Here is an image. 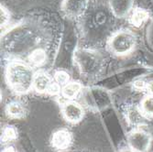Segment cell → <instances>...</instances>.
<instances>
[{
  "label": "cell",
  "instance_id": "6da1fadb",
  "mask_svg": "<svg viewBox=\"0 0 153 152\" xmlns=\"http://www.w3.org/2000/svg\"><path fill=\"white\" fill-rule=\"evenodd\" d=\"M9 87L17 93H26L33 87L34 73L31 68L22 62H12L6 73Z\"/></svg>",
  "mask_w": 153,
  "mask_h": 152
},
{
  "label": "cell",
  "instance_id": "7a4b0ae2",
  "mask_svg": "<svg viewBox=\"0 0 153 152\" xmlns=\"http://www.w3.org/2000/svg\"><path fill=\"white\" fill-rule=\"evenodd\" d=\"M136 45V37L128 30H121L114 34L108 42V48L116 55H126L130 52Z\"/></svg>",
  "mask_w": 153,
  "mask_h": 152
},
{
  "label": "cell",
  "instance_id": "3957f363",
  "mask_svg": "<svg viewBox=\"0 0 153 152\" xmlns=\"http://www.w3.org/2000/svg\"><path fill=\"white\" fill-rule=\"evenodd\" d=\"M75 60L82 72L88 74L97 73L102 63L101 56L98 53L87 50H77L75 53Z\"/></svg>",
  "mask_w": 153,
  "mask_h": 152
},
{
  "label": "cell",
  "instance_id": "277c9868",
  "mask_svg": "<svg viewBox=\"0 0 153 152\" xmlns=\"http://www.w3.org/2000/svg\"><path fill=\"white\" fill-rule=\"evenodd\" d=\"M129 148L134 152H147L149 148L151 136L143 130H134L128 136Z\"/></svg>",
  "mask_w": 153,
  "mask_h": 152
},
{
  "label": "cell",
  "instance_id": "5b68a950",
  "mask_svg": "<svg viewBox=\"0 0 153 152\" xmlns=\"http://www.w3.org/2000/svg\"><path fill=\"white\" fill-rule=\"evenodd\" d=\"M89 0H62V10L69 19H77L85 11Z\"/></svg>",
  "mask_w": 153,
  "mask_h": 152
},
{
  "label": "cell",
  "instance_id": "8992f818",
  "mask_svg": "<svg viewBox=\"0 0 153 152\" xmlns=\"http://www.w3.org/2000/svg\"><path fill=\"white\" fill-rule=\"evenodd\" d=\"M62 112L66 121L72 124L79 123L85 116V111H83L82 107L78 103L71 100L62 104Z\"/></svg>",
  "mask_w": 153,
  "mask_h": 152
},
{
  "label": "cell",
  "instance_id": "52a82bcc",
  "mask_svg": "<svg viewBox=\"0 0 153 152\" xmlns=\"http://www.w3.org/2000/svg\"><path fill=\"white\" fill-rule=\"evenodd\" d=\"M73 136L71 132L67 129H59L51 136V146L59 150L67 149L72 145Z\"/></svg>",
  "mask_w": 153,
  "mask_h": 152
},
{
  "label": "cell",
  "instance_id": "ba28073f",
  "mask_svg": "<svg viewBox=\"0 0 153 152\" xmlns=\"http://www.w3.org/2000/svg\"><path fill=\"white\" fill-rule=\"evenodd\" d=\"M54 82H52L51 76L45 73H38L35 74L34 82H33V88L36 92L39 93H49L51 86L53 85Z\"/></svg>",
  "mask_w": 153,
  "mask_h": 152
},
{
  "label": "cell",
  "instance_id": "9c48e42d",
  "mask_svg": "<svg viewBox=\"0 0 153 152\" xmlns=\"http://www.w3.org/2000/svg\"><path fill=\"white\" fill-rule=\"evenodd\" d=\"M134 0H109L113 13L118 18H123L129 12Z\"/></svg>",
  "mask_w": 153,
  "mask_h": 152
},
{
  "label": "cell",
  "instance_id": "30bf717a",
  "mask_svg": "<svg viewBox=\"0 0 153 152\" xmlns=\"http://www.w3.org/2000/svg\"><path fill=\"white\" fill-rule=\"evenodd\" d=\"M6 113L11 118L20 119L26 116V108L23 104L18 101L9 103L6 107Z\"/></svg>",
  "mask_w": 153,
  "mask_h": 152
},
{
  "label": "cell",
  "instance_id": "8fae6325",
  "mask_svg": "<svg viewBox=\"0 0 153 152\" xmlns=\"http://www.w3.org/2000/svg\"><path fill=\"white\" fill-rule=\"evenodd\" d=\"M81 88L82 86L79 82H68L67 85H63L62 89V94L64 98L68 100H72L76 97L77 94L81 91Z\"/></svg>",
  "mask_w": 153,
  "mask_h": 152
},
{
  "label": "cell",
  "instance_id": "7c38bea8",
  "mask_svg": "<svg viewBox=\"0 0 153 152\" xmlns=\"http://www.w3.org/2000/svg\"><path fill=\"white\" fill-rule=\"evenodd\" d=\"M29 59H30V63L33 66H36V67L41 66L46 62V59H47L46 52L42 49H37L31 52Z\"/></svg>",
  "mask_w": 153,
  "mask_h": 152
},
{
  "label": "cell",
  "instance_id": "4fadbf2b",
  "mask_svg": "<svg viewBox=\"0 0 153 152\" xmlns=\"http://www.w3.org/2000/svg\"><path fill=\"white\" fill-rule=\"evenodd\" d=\"M149 18V13L140 8H137L134 10L132 16L130 18V23L135 27H140Z\"/></svg>",
  "mask_w": 153,
  "mask_h": 152
},
{
  "label": "cell",
  "instance_id": "5bb4252c",
  "mask_svg": "<svg viewBox=\"0 0 153 152\" xmlns=\"http://www.w3.org/2000/svg\"><path fill=\"white\" fill-rule=\"evenodd\" d=\"M17 137H18V131L15 128L12 126H7L4 128L1 136V141L4 144L16 140Z\"/></svg>",
  "mask_w": 153,
  "mask_h": 152
},
{
  "label": "cell",
  "instance_id": "9a60e30c",
  "mask_svg": "<svg viewBox=\"0 0 153 152\" xmlns=\"http://www.w3.org/2000/svg\"><path fill=\"white\" fill-rule=\"evenodd\" d=\"M140 110L146 116H153V94L147 96L141 101Z\"/></svg>",
  "mask_w": 153,
  "mask_h": 152
},
{
  "label": "cell",
  "instance_id": "2e32d148",
  "mask_svg": "<svg viewBox=\"0 0 153 152\" xmlns=\"http://www.w3.org/2000/svg\"><path fill=\"white\" fill-rule=\"evenodd\" d=\"M146 116L142 113V111L137 108H132L129 110L128 112V121L131 122L132 124H138L141 123Z\"/></svg>",
  "mask_w": 153,
  "mask_h": 152
},
{
  "label": "cell",
  "instance_id": "e0dca14e",
  "mask_svg": "<svg viewBox=\"0 0 153 152\" xmlns=\"http://www.w3.org/2000/svg\"><path fill=\"white\" fill-rule=\"evenodd\" d=\"M69 74L64 71H57L54 74V80L60 85H65L69 82Z\"/></svg>",
  "mask_w": 153,
  "mask_h": 152
},
{
  "label": "cell",
  "instance_id": "ac0fdd59",
  "mask_svg": "<svg viewBox=\"0 0 153 152\" xmlns=\"http://www.w3.org/2000/svg\"><path fill=\"white\" fill-rule=\"evenodd\" d=\"M9 21V13L8 11L1 6V27H4Z\"/></svg>",
  "mask_w": 153,
  "mask_h": 152
},
{
  "label": "cell",
  "instance_id": "d6986e66",
  "mask_svg": "<svg viewBox=\"0 0 153 152\" xmlns=\"http://www.w3.org/2000/svg\"><path fill=\"white\" fill-rule=\"evenodd\" d=\"M134 86H135V88H137V89H143V88H145L147 85H146V84H145V82H144L143 81H137V82H135Z\"/></svg>",
  "mask_w": 153,
  "mask_h": 152
},
{
  "label": "cell",
  "instance_id": "ffe728a7",
  "mask_svg": "<svg viewBox=\"0 0 153 152\" xmlns=\"http://www.w3.org/2000/svg\"><path fill=\"white\" fill-rule=\"evenodd\" d=\"M147 89L149 91L150 94H153V81L149 82V84L147 85Z\"/></svg>",
  "mask_w": 153,
  "mask_h": 152
},
{
  "label": "cell",
  "instance_id": "44dd1931",
  "mask_svg": "<svg viewBox=\"0 0 153 152\" xmlns=\"http://www.w3.org/2000/svg\"><path fill=\"white\" fill-rule=\"evenodd\" d=\"M3 152H17V150L14 148L13 147H8L3 150Z\"/></svg>",
  "mask_w": 153,
  "mask_h": 152
},
{
  "label": "cell",
  "instance_id": "7402d4cb",
  "mask_svg": "<svg viewBox=\"0 0 153 152\" xmlns=\"http://www.w3.org/2000/svg\"><path fill=\"white\" fill-rule=\"evenodd\" d=\"M120 152H134V151L132 149H130V148H125V149L121 150Z\"/></svg>",
  "mask_w": 153,
  "mask_h": 152
}]
</instances>
